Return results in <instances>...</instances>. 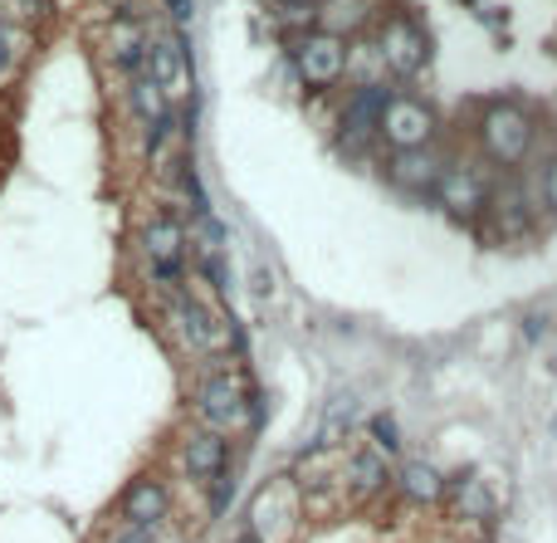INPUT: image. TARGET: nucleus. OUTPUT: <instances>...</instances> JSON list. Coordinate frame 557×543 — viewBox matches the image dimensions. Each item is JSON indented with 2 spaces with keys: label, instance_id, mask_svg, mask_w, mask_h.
Instances as JSON below:
<instances>
[{
  "label": "nucleus",
  "instance_id": "17",
  "mask_svg": "<svg viewBox=\"0 0 557 543\" xmlns=\"http://www.w3.org/2000/svg\"><path fill=\"white\" fill-rule=\"evenodd\" d=\"M186 64H191V50H186L181 35H166V30H147V74L162 84L166 93L186 79Z\"/></svg>",
  "mask_w": 557,
  "mask_h": 543
},
{
  "label": "nucleus",
  "instance_id": "14",
  "mask_svg": "<svg viewBox=\"0 0 557 543\" xmlns=\"http://www.w3.org/2000/svg\"><path fill=\"white\" fill-rule=\"evenodd\" d=\"M107 60H113L117 74L137 79L147 70V25L132 21V15H117L107 21Z\"/></svg>",
  "mask_w": 557,
  "mask_h": 543
},
{
  "label": "nucleus",
  "instance_id": "7",
  "mask_svg": "<svg viewBox=\"0 0 557 543\" xmlns=\"http://www.w3.org/2000/svg\"><path fill=\"white\" fill-rule=\"evenodd\" d=\"M489 177L479 167H445V177H440L435 187V201L445 206L450 220H479L489 206Z\"/></svg>",
  "mask_w": 557,
  "mask_h": 543
},
{
  "label": "nucleus",
  "instance_id": "24",
  "mask_svg": "<svg viewBox=\"0 0 557 543\" xmlns=\"http://www.w3.org/2000/svg\"><path fill=\"white\" fill-rule=\"evenodd\" d=\"M191 265L201 269L205 285H211L215 294H230V269H225V255H195Z\"/></svg>",
  "mask_w": 557,
  "mask_h": 543
},
{
  "label": "nucleus",
  "instance_id": "20",
  "mask_svg": "<svg viewBox=\"0 0 557 543\" xmlns=\"http://www.w3.org/2000/svg\"><path fill=\"white\" fill-rule=\"evenodd\" d=\"M127 103H132V118H142V128H156V123L172 118V103H166V89L152 79V74H137L127 79Z\"/></svg>",
  "mask_w": 557,
  "mask_h": 543
},
{
  "label": "nucleus",
  "instance_id": "21",
  "mask_svg": "<svg viewBox=\"0 0 557 543\" xmlns=\"http://www.w3.org/2000/svg\"><path fill=\"white\" fill-rule=\"evenodd\" d=\"M367 15H371L367 0H328V5L318 11V25L342 40V35H352L357 25H367Z\"/></svg>",
  "mask_w": 557,
  "mask_h": 543
},
{
  "label": "nucleus",
  "instance_id": "16",
  "mask_svg": "<svg viewBox=\"0 0 557 543\" xmlns=\"http://www.w3.org/2000/svg\"><path fill=\"white\" fill-rule=\"evenodd\" d=\"M387 177L396 181L401 191H435L440 177H445V157L435 148H416V152H391Z\"/></svg>",
  "mask_w": 557,
  "mask_h": 543
},
{
  "label": "nucleus",
  "instance_id": "8",
  "mask_svg": "<svg viewBox=\"0 0 557 543\" xmlns=\"http://www.w3.org/2000/svg\"><path fill=\"white\" fill-rule=\"evenodd\" d=\"M387 103H391L387 84L352 93L347 109H342V128H338V142H342V148L357 152V148H367L371 138H381V118H387Z\"/></svg>",
  "mask_w": 557,
  "mask_h": 543
},
{
  "label": "nucleus",
  "instance_id": "29",
  "mask_svg": "<svg viewBox=\"0 0 557 543\" xmlns=\"http://www.w3.org/2000/svg\"><path fill=\"white\" fill-rule=\"evenodd\" d=\"M283 5H303V11H322L328 0H283Z\"/></svg>",
  "mask_w": 557,
  "mask_h": 543
},
{
  "label": "nucleus",
  "instance_id": "30",
  "mask_svg": "<svg viewBox=\"0 0 557 543\" xmlns=\"http://www.w3.org/2000/svg\"><path fill=\"white\" fill-rule=\"evenodd\" d=\"M20 5H25V11H45L49 0H20Z\"/></svg>",
  "mask_w": 557,
  "mask_h": 543
},
{
  "label": "nucleus",
  "instance_id": "32",
  "mask_svg": "<svg viewBox=\"0 0 557 543\" xmlns=\"http://www.w3.org/2000/svg\"><path fill=\"white\" fill-rule=\"evenodd\" d=\"M553 441H557V416H553Z\"/></svg>",
  "mask_w": 557,
  "mask_h": 543
},
{
  "label": "nucleus",
  "instance_id": "6",
  "mask_svg": "<svg viewBox=\"0 0 557 543\" xmlns=\"http://www.w3.org/2000/svg\"><path fill=\"white\" fill-rule=\"evenodd\" d=\"M381 138L391 142V152L430 148V138H435V113H430V103L406 99V93H391L387 118H381Z\"/></svg>",
  "mask_w": 557,
  "mask_h": 543
},
{
  "label": "nucleus",
  "instance_id": "28",
  "mask_svg": "<svg viewBox=\"0 0 557 543\" xmlns=\"http://www.w3.org/2000/svg\"><path fill=\"white\" fill-rule=\"evenodd\" d=\"M5 70H10V45H5V35H0V79H5Z\"/></svg>",
  "mask_w": 557,
  "mask_h": 543
},
{
  "label": "nucleus",
  "instance_id": "15",
  "mask_svg": "<svg viewBox=\"0 0 557 543\" xmlns=\"http://www.w3.org/2000/svg\"><path fill=\"white\" fill-rule=\"evenodd\" d=\"M186 245H191V230L181 226V216H152L142 226V255L147 265H186Z\"/></svg>",
  "mask_w": 557,
  "mask_h": 543
},
{
  "label": "nucleus",
  "instance_id": "18",
  "mask_svg": "<svg viewBox=\"0 0 557 543\" xmlns=\"http://www.w3.org/2000/svg\"><path fill=\"white\" fill-rule=\"evenodd\" d=\"M445 504H450V519L474 523V529H484V523L494 519V494H489L474 475H455V480H445Z\"/></svg>",
  "mask_w": 557,
  "mask_h": 543
},
{
  "label": "nucleus",
  "instance_id": "26",
  "mask_svg": "<svg viewBox=\"0 0 557 543\" xmlns=\"http://www.w3.org/2000/svg\"><path fill=\"white\" fill-rule=\"evenodd\" d=\"M543 206L557 216V157H547V167H543Z\"/></svg>",
  "mask_w": 557,
  "mask_h": 543
},
{
  "label": "nucleus",
  "instance_id": "27",
  "mask_svg": "<svg viewBox=\"0 0 557 543\" xmlns=\"http://www.w3.org/2000/svg\"><path fill=\"white\" fill-rule=\"evenodd\" d=\"M166 11H172L181 25H191V0H166Z\"/></svg>",
  "mask_w": 557,
  "mask_h": 543
},
{
  "label": "nucleus",
  "instance_id": "25",
  "mask_svg": "<svg viewBox=\"0 0 557 543\" xmlns=\"http://www.w3.org/2000/svg\"><path fill=\"white\" fill-rule=\"evenodd\" d=\"M107 543H156V529H132V523H117L107 533Z\"/></svg>",
  "mask_w": 557,
  "mask_h": 543
},
{
  "label": "nucleus",
  "instance_id": "10",
  "mask_svg": "<svg viewBox=\"0 0 557 543\" xmlns=\"http://www.w3.org/2000/svg\"><path fill=\"white\" fill-rule=\"evenodd\" d=\"M225 465H230V441H225L220 431H211V426H201V431H191L181 441V475L191 484H201V490L225 470Z\"/></svg>",
  "mask_w": 557,
  "mask_h": 543
},
{
  "label": "nucleus",
  "instance_id": "9",
  "mask_svg": "<svg viewBox=\"0 0 557 543\" xmlns=\"http://www.w3.org/2000/svg\"><path fill=\"white\" fill-rule=\"evenodd\" d=\"M166 514H172V490L156 475H137L117 500V519L132 523V529H162Z\"/></svg>",
  "mask_w": 557,
  "mask_h": 543
},
{
  "label": "nucleus",
  "instance_id": "19",
  "mask_svg": "<svg viewBox=\"0 0 557 543\" xmlns=\"http://www.w3.org/2000/svg\"><path fill=\"white\" fill-rule=\"evenodd\" d=\"M396 490L406 504H445V475L426 460H406L396 470Z\"/></svg>",
  "mask_w": 557,
  "mask_h": 543
},
{
  "label": "nucleus",
  "instance_id": "2",
  "mask_svg": "<svg viewBox=\"0 0 557 543\" xmlns=\"http://www.w3.org/2000/svg\"><path fill=\"white\" fill-rule=\"evenodd\" d=\"M250 387H244V377L235 372V367L225 363H211L205 367V377L195 382V416H201V426H211V431H250Z\"/></svg>",
  "mask_w": 557,
  "mask_h": 543
},
{
  "label": "nucleus",
  "instance_id": "31",
  "mask_svg": "<svg viewBox=\"0 0 557 543\" xmlns=\"http://www.w3.org/2000/svg\"><path fill=\"white\" fill-rule=\"evenodd\" d=\"M235 543H264V539H254V533H240V539H235Z\"/></svg>",
  "mask_w": 557,
  "mask_h": 543
},
{
  "label": "nucleus",
  "instance_id": "23",
  "mask_svg": "<svg viewBox=\"0 0 557 543\" xmlns=\"http://www.w3.org/2000/svg\"><path fill=\"white\" fill-rule=\"evenodd\" d=\"M367 431H371V445H377L381 455H396V451H401V431H396V421H391L387 412H381V416H371V421H367Z\"/></svg>",
  "mask_w": 557,
  "mask_h": 543
},
{
  "label": "nucleus",
  "instance_id": "12",
  "mask_svg": "<svg viewBox=\"0 0 557 543\" xmlns=\"http://www.w3.org/2000/svg\"><path fill=\"white\" fill-rule=\"evenodd\" d=\"M528 191L518 181H504V187L489 191V206H484V220H489V240H518L528 230Z\"/></svg>",
  "mask_w": 557,
  "mask_h": 543
},
{
  "label": "nucleus",
  "instance_id": "11",
  "mask_svg": "<svg viewBox=\"0 0 557 543\" xmlns=\"http://www.w3.org/2000/svg\"><path fill=\"white\" fill-rule=\"evenodd\" d=\"M293 504H299V494H293V480H274L259 490V500L250 504V533L254 539H279V533L293 529Z\"/></svg>",
  "mask_w": 557,
  "mask_h": 543
},
{
  "label": "nucleus",
  "instance_id": "22",
  "mask_svg": "<svg viewBox=\"0 0 557 543\" xmlns=\"http://www.w3.org/2000/svg\"><path fill=\"white\" fill-rule=\"evenodd\" d=\"M235 490H240V465L230 460L211 484H205V509H211V519H220V514L230 509V504H235Z\"/></svg>",
  "mask_w": 557,
  "mask_h": 543
},
{
  "label": "nucleus",
  "instance_id": "3",
  "mask_svg": "<svg viewBox=\"0 0 557 543\" xmlns=\"http://www.w3.org/2000/svg\"><path fill=\"white\" fill-rule=\"evenodd\" d=\"M479 148L494 167H518L533 152V118L523 103H489L479 118Z\"/></svg>",
  "mask_w": 557,
  "mask_h": 543
},
{
  "label": "nucleus",
  "instance_id": "5",
  "mask_svg": "<svg viewBox=\"0 0 557 543\" xmlns=\"http://www.w3.org/2000/svg\"><path fill=\"white\" fill-rule=\"evenodd\" d=\"M293 64H299V79L308 89H328L347 74V45L328 30H308L299 45H293Z\"/></svg>",
  "mask_w": 557,
  "mask_h": 543
},
{
  "label": "nucleus",
  "instance_id": "4",
  "mask_svg": "<svg viewBox=\"0 0 557 543\" xmlns=\"http://www.w3.org/2000/svg\"><path fill=\"white\" fill-rule=\"evenodd\" d=\"M377 54H381V64H387V74L410 79V74L426 70L430 40L410 15H387V21H377Z\"/></svg>",
  "mask_w": 557,
  "mask_h": 543
},
{
  "label": "nucleus",
  "instance_id": "13",
  "mask_svg": "<svg viewBox=\"0 0 557 543\" xmlns=\"http://www.w3.org/2000/svg\"><path fill=\"white\" fill-rule=\"evenodd\" d=\"M342 484H347V494H352L357 504L377 500V494L391 484V465H387V455H381L377 445H357V451L347 455V465H342Z\"/></svg>",
  "mask_w": 557,
  "mask_h": 543
},
{
  "label": "nucleus",
  "instance_id": "1",
  "mask_svg": "<svg viewBox=\"0 0 557 543\" xmlns=\"http://www.w3.org/2000/svg\"><path fill=\"white\" fill-rule=\"evenodd\" d=\"M162 318H166V333L176 338V348H186L191 357H220V353H240V328H225L191 289H176V294L162 299Z\"/></svg>",
  "mask_w": 557,
  "mask_h": 543
}]
</instances>
